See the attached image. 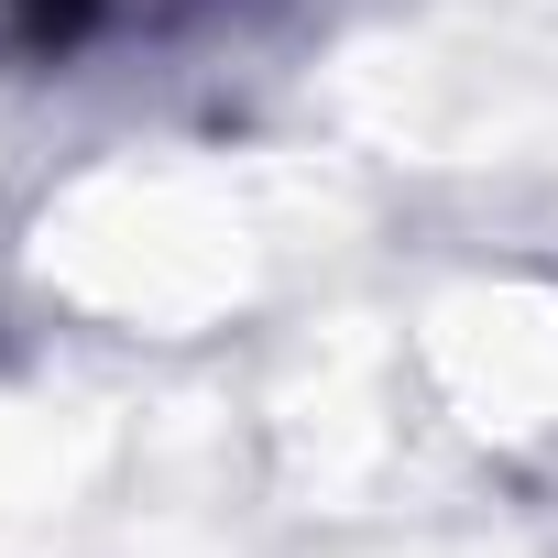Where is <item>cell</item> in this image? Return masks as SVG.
I'll list each match as a JSON object with an SVG mask.
<instances>
[{
	"label": "cell",
	"instance_id": "obj_1",
	"mask_svg": "<svg viewBox=\"0 0 558 558\" xmlns=\"http://www.w3.org/2000/svg\"><path fill=\"white\" fill-rule=\"evenodd\" d=\"M0 23H12L23 56H66V45L99 23V0H0Z\"/></svg>",
	"mask_w": 558,
	"mask_h": 558
}]
</instances>
